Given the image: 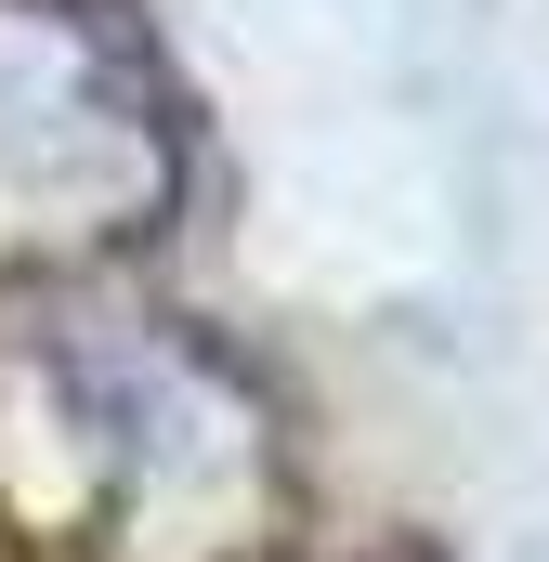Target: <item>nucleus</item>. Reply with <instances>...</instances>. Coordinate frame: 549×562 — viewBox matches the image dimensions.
Segmentation results:
<instances>
[{"label": "nucleus", "mask_w": 549, "mask_h": 562, "mask_svg": "<svg viewBox=\"0 0 549 562\" xmlns=\"http://www.w3.org/2000/svg\"><path fill=\"white\" fill-rule=\"evenodd\" d=\"M0 497L53 562H262L288 458L223 353L170 327H40L0 367Z\"/></svg>", "instance_id": "1"}, {"label": "nucleus", "mask_w": 549, "mask_h": 562, "mask_svg": "<svg viewBox=\"0 0 549 562\" xmlns=\"http://www.w3.org/2000/svg\"><path fill=\"white\" fill-rule=\"evenodd\" d=\"M183 196L144 53L92 0H0V288L79 276Z\"/></svg>", "instance_id": "2"}]
</instances>
